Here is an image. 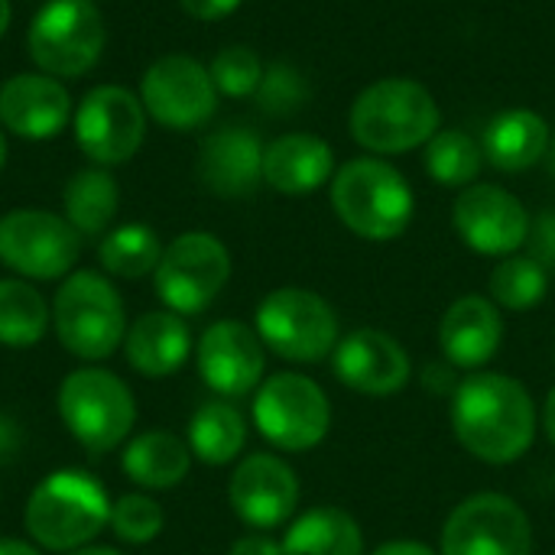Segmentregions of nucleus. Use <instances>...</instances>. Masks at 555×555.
Returning a JSON list of instances; mask_svg holds the SVG:
<instances>
[{
  "label": "nucleus",
  "instance_id": "49",
  "mask_svg": "<svg viewBox=\"0 0 555 555\" xmlns=\"http://www.w3.org/2000/svg\"><path fill=\"white\" fill-rule=\"evenodd\" d=\"M91 3H94V0H91Z\"/></svg>",
  "mask_w": 555,
  "mask_h": 555
},
{
  "label": "nucleus",
  "instance_id": "29",
  "mask_svg": "<svg viewBox=\"0 0 555 555\" xmlns=\"http://www.w3.org/2000/svg\"><path fill=\"white\" fill-rule=\"evenodd\" d=\"M49 328V306L42 293L23 280H0V345L33 348Z\"/></svg>",
  "mask_w": 555,
  "mask_h": 555
},
{
  "label": "nucleus",
  "instance_id": "21",
  "mask_svg": "<svg viewBox=\"0 0 555 555\" xmlns=\"http://www.w3.org/2000/svg\"><path fill=\"white\" fill-rule=\"evenodd\" d=\"M504 341L501 306L485 296L455 299L439 322V348L459 371H481Z\"/></svg>",
  "mask_w": 555,
  "mask_h": 555
},
{
  "label": "nucleus",
  "instance_id": "6",
  "mask_svg": "<svg viewBox=\"0 0 555 555\" xmlns=\"http://www.w3.org/2000/svg\"><path fill=\"white\" fill-rule=\"evenodd\" d=\"M59 416L85 452L104 455L124 446L130 436L137 423V403L117 374L78 367L59 387Z\"/></svg>",
  "mask_w": 555,
  "mask_h": 555
},
{
  "label": "nucleus",
  "instance_id": "27",
  "mask_svg": "<svg viewBox=\"0 0 555 555\" xmlns=\"http://www.w3.org/2000/svg\"><path fill=\"white\" fill-rule=\"evenodd\" d=\"M247 446V423L231 400H205L189 420V452L205 465H228Z\"/></svg>",
  "mask_w": 555,
  "mask_h": 555
},
{
  "label": "nucleus",
  "instance_id": "36",
  "mask_svg": "<svg viewBox=\"0 0 555 555\" xmlns=\"http://www.w3.org/2000/svg\"><path fill=\"white\" fill-rule=\"evenodd\" d=\"M530 257L537 263H543L546 270H555V211L540 215L530 224Z\"/></svg>",
  "mask_w": 555,
  "mask_h": 555
},
{
  "label": "nucleus",
  "instance_id": "39",
  "mask_svg": "<svg viewBox=\"0 0 555 555\" xmlns=\"http://www.w3.org/2000/svg\"><path fill=\"white\" fill-rule=\"evenodd\" d=\"M228 555H283V543H276L267 533H247L231 546Z\"/></svg>",
  "mask_w": 555,
  "mask_h": 555
},
{
  "label": "nucleus",
  "instance_id": "8",
  "mask_svg": "<svg viewBox=\"0 0 555 555\" xmlns=\"http://www.w3.org/2000/svg\"><path fill=\"white\" fill-rule=\"evenodd\" d=\"M254 426L280 452H309L328 436L332 406L312 377L283 371L257 387Z\"/></svg>",
  "mask_w": 555,
  "mask_h": 555
},
{
  "label": "nucleus",
  "instance_id": "32",
  "mask_svg": "<svg viewBox=\"0 0 555 555\" xmlns=\"http://www.w3.org/2000/svg\"><path fill=\"white\" fill-rule=\"evenodd\" d=\"M550 293V270L537 263L530 254L527 257H504L494 273H491V299L501 309L511 312H527L537 309Z\"/></svg>",
  "mask_w": 555,
  "mask_h": 555
},
{
  "label": "nucleus",
  "instance_id": "19",
  "mask_svg": "<svg viewBox=\"0 0 555 555\" xmlns=\"http://www.w3.org/2000/svg\"><path fill=\"white\" fill-rule=\"evenodd\" d=\"M72 120V98L52 75H13L0 85V124L23 140L59 137Z\"/></svg>",
  "mask_w": 555,
  "mask_h": 555
},
{
  "label": "nucleus",
  "instance_id": "42",
  "mask_svg": "<svg viewBox=\"0 0 555 555\" xmlns=\"http://www.w3.org/2000/svg\"><path fill=\"white\" fill-rule=\"evenodd\" d=\"M543 429H546V439L555 446V387L546 393V406H543Z\"/></svg>",
  "mask_w": 555,
  "mask_h": 555
},
{
  "label": "nucleus",
  "instance_id": "13",
  "mask_svg": "<svg viewBox=\"0 0 555 555\" xmlns=\"http://www.w3.org/2000/svg\"><path fill=\"white\" fill-rule=\"evenodd\" d=\"M140 101L159 127L195 130L211 120L218 107V88L211 72L192 55H163L146 68Z\"/></svg>",
  "mask_w": 555,
  "mask_h": 555
},
{
  "label": "nucleus",
  "instance_id": "11",
  "mask_svg": "<svg viewBox=\"0 0 555 555\" xmlns=\"http://www.w3.org/2000/svg\"><path fill=\"white\" fill-rule=\"evenodd\" d=\"M439 555H533V524L514 498L481 491L449 514Z\"/></svg>",
  "mask_w": 555,
  "mask_h": 555
},
{
  "label": "nucleus",
  "instance_id": "17",
  "mask_svg": "<svg viewBox=\"0 0 555 555\" xmlns=\"http://www.w3.org/2000/svg\"><path fill=\"white\" fill-rule=\"evenodd\" d=\"M228 501L237 520L250 530H276L299 507V478L283 459L257 452L234 468Z\"/></svg>",
  "mask_w": 555,
  "mask_h": 555
},
{
  "label": "nucleus",
  "instance_id": "3",
  "mask_svg": "<svg viewBox=\"0 0 555 555\" xmlns=\"http://www.w3.org/2000/svg\"><path fill=\"white\" fill-rule=\"evenodd\" d=\"M439 104L413 78H380L364 88L348 114L351 137L371 153H406L439 133Z\"/></svg>",
  "mask_w": 555,
  "mask_h": 555
},
{
  "label": "nucleus",
  "instance_id": "43",
  "mask_svg": "<svg viewBox=\"0 0 555 555\" xmlns=\"http://www.w3.org/2000/svg\"><path fill=\"white\" fill-rule=\"evenodd\" d=\"M0 555H42L36 546L23 543V540H0Z\"/></svg>",
  "mask_w": 555,
  "mask_h": 555
},
{
  "label": "nucleus",
  "instance_id": "25",
  "mask_svg": "<svg viewBox=\"0 0 555 555\" xmlns=\"http://www.w3.org/2000/svg\"><path fill=\"white\" fill-rule=\"evenodd\" d=\"M120 468L133 485L146 491H169L185 481L192 468V452L189 442H182L179 436L153 429L127 442L120 455Z\"/></svg>",
  "mask_w": 555,
  "mask_h": 555
},
{
  "label": "nucleus",
  "instance_id": "14",
  "mask_svg": "<svg viewBox=\"0 0 555 555\" xmlns=\"http://www.w3.org/2000/svg\"><path fill=\"white\" fill-rule=\"evenodd\" d=\"M146 133V107L137 94L117 85L91 88L75 111V140L98 166L127 163Z\"/></svg>",
  "mask_w": 555,
  "mask_h": 555
},
{
  "label": "nucleus",
  "instance_id": "37",
  "mask_svg": "<svg viewBox=\"0 0 555 555\" xmlns=\"http://www.w3.org/2000/svg\"><path fill=\"white\" fill-rule=\"evenodd\" d=\"M423 387L439 393V397H452L459 380H455V367L449 361H436V364H426L423 371Z\"/></svg>",
  "mask_w": 555,
  "mask_h": 555
},
{
  "label": "nucleus",
  "instance_id": "7",
  "mask_svg": "<svg viewBox=\"0 0 555 555\" xmlns=\"http://www.w3.org/2000/svg\"><path fill=\"white\" fill-rule=\"evenodd\" d=\"M254 322L263 348L296 364H315L341 341L335 309L319 293L299 286H283L263 296Z\"/></svg>",
  "mask_w": 555,
  "mask_h": 555
},
{
  "label": "nucleus",
  "instance_id": "23",
  "mask_svg": "<svg viewBox=\"0 0 555 555\" xmlns=\"http://www.w3.org/2000/svg\"><path fill=\"white\" fill-rule=\"evenodd\" d=\"M335 156L322 137L286 133L263 146V182L283 195H309L332 179Z\"/></svg>",
  "mask_w": 555,
  "mask_h": 555
},
{
  "label": "nucleus",
  "instance_id": "16",
  "mask_svg": "<svg viewBox=\"0 0 555 555\" xmlns=\"http://www.w3.org/2000/svg\"><path fill=\"white\" fill-rule=\"evenodd\" d=\"M195 364L208 390H215L221 400H241L263 384L267 354L257 328L224 319L202 332L195 345Z\"/></svg>",
  "mask_w": 555,
  "mask_h": 555
},
{
  "label": "nucleus",
  "instance_id": "15",
  "mask_svg": "<svg viewBox=\"0 0 555 555\" xmlns=\"http://www.w3.org/2000/svg\"><path fill=\"white\" fill-rule=\"evenodd\" d=\"M459 237L485 257H511L530 237V215L517 195L501 185H468L452 205Z\"/></svg>",
  "mask_w": 555,
  "mask_h": 555
},
{
  "label": "nucleus",
  "instance_id": "1",
  "mask_svg": "<svg viewBox=\"0 0 555 555\" xmlns=\"http://www.w3.org/2000/svg\"><path fill=\"white\" fill-rule=\"evenodd\" d=\"M452 433L478 462L511 465L524 459L537 439L533 397L507 374H468L452 393Z\"/></svg>",
  "mask_w": 555,
  "mask_h": 555
},
{
  "label": "nucleus",
  "instance_id": "31",
  "mask_svg": "<svg viewBox=\"0 0 555 555\" xmlns=\"http://www.w3.org/2000/svg\"><path fill=\"white\" fill-rule=\"evenodd\" d=\"M485 166V150L465 130H439L426 143V169L439 185L468 189Z\"/></svg>",
  "mask_w": 555,
  "mask_h": 555
},
{
  "label": "nucleus",
  "instance_id": "28",
  "mask_svg": "<svg viewBox=\"0 0 555 555\" xmlns=\"http://www.w3.org/2000/svg\"><path fill=\"white\" fill-rule=\"evenodd\" d=\"M62 202H65V221L78 234L94 237L107 231V224L114 221L120 205V189L107 169H81L68 179Z\"/></svg>",
  "mask_w": 555,
  "mask_h": 555
},
{
  "label": "nucleus",
  "instance_id": "30",
  "mask_svg": "<svg viewBox=\"0 0 555 555\" xmlns=\"http://www.w3.org/2000/svg\"><path fill=\"white\" fill-rule=\"evenodd\" d=\"M159 257H163V244L156 231L146 224H120L107 231L98 247L101 267L120 280H140L146 273H156Z\"/></svg>",
  "mask_w": 555,
  "mask_h": 555
},
{
  "label": "nucleus",
  "instance_id": "48",
  "mask_svg": "<svg viewBox=\"0 0 555 555\" xmlns=\"http://www.w3.org/2000/svg\"><path fill=\"white\" fill-rule=\"evenodd\" d=\"M553 358H555V348H553Z\"/></svg>",
  "mask_w": 555,
  "mask_h": 555
},
{
  "label": "nucleus",
  "instance_id": "22",
  "mask_svg": "<svg viewBox=\"0 0 555 555\" xmlns=\"http://www.w3.org/2000/svg\"><path fill=\"white\" fill-rule=\"evenodd\" d=\"M127 361L137 374L163 380L172 377L192 354V335L182 315L163 309V312H143L124 338Z\"/></svg>",
  "mask_w": 555,
  "mask_h": 555
},
{
  "label": "nucleus",
  "instance_id": "12",
  "mask_svg": "<svg viewBox=\"0 0 555 555\" xmlns=\"http://www.w3.org/2000/svg\"><path fill=\"white\" fill-rule=\"evenodd\" d=\"M81 254V234L59 215L16 208L0 218V260L26 280H62Z\"/></svg>",
  "mask_w": 555,
  "mask_h": 555
},
{
  "label": "nucleus",
  "instance_id": "20",
  "mask_svg": "<svg viewBox=\"0 0 555 555\" xmlns=\"http://www.w3.org/2000/svg\"><path fill=\"white\" fill-rule=\"evenodd\" d=\"M198 179L221 198H244L263 182V143L254 130L221 127L202 140Z\"/></svg>",
  "mask_w": 555,
  "mask_h": 555
},
{
  "label": "nucleus",
  "instance_id": "2",
  "mask_svg": "<svg viewBox=\"0 0 555 555\" xmlns=\"http://www.w3.org/2000/svg\"><path fill=\"white\" fill-rule=\"evenodd\" d=\"M111 520L104 485L78 468H62L42 478L26 504V530L49 553H75Z\"/></svg>",
  "mask_w": 555,
  "mask_h": 555
},
{
  "label": "nucleus",
  "instance_id": "46",
  "mask_svg": "<svg viewBox=\"0 0 555 555\" xmlns=\"http://www.w3.org/2000/svg\"><path fill=\"white\" fill-rule=\"evenodd\" d=\"M3 163H7V140H3V130H0V169H3Z\"/></svg>",
  "mask_w": 555,
  "mask_h": 555
},
{
  "label": "nucleus",
  "instance_id": "44",
  "mask_svg": "<svg viewBox=\"0 0 555 555\" xmlns=\"http://www.w3.org/2000/svg\"><path fill=\"white\" fill-rule=\"evenodd\" d=\"M68 555H120L114 546H81V550H75V553Z\"/></svg>",
  "mask_w": 555,
  "mask_h": 555
},
{
  "label": "nucleus",
  "instance_id": "41",
  "mask_svg": "<svg viewBox=\"0 0 555 555\" xmlns=\"http://www.w3.org/2000/svg\"><path fill=\"white\" fill-rule=\"evenodd\" d=\"M16 439H20L16 426H13L7 416H0V459H7V455L16 449Z\"/></svg>",
  "mask_w": 555,
  "mask_h": 555
},
{
  "label": "nucleus",
  "instance_id": "40",
  "mask_svg": "<svg viewBox=\"0 0 555 555\" xmlns=\"http://www.w3.org/2000/svg\"><path fill=\"white\" fill-rule=\"evenodd\" d=\"M371 555H439V553H433L426 543H416V540H393V543L377 546Z\"/></svg>",
  "mask_w": 555,
  "mask_h": 555
},
{
  "label": "nucleus",
  "instance_id": "18",
  "mask_svg": "<svg viewBox=\"0 0 555 555\" xmlns=\"http://www.w3.org/2000/svg\"><path fill=\"white\" fill-rule=\"evenodd\" d=\"M335 377L364 397H393L413 377V361L406 348L377 328H358L345 335L332 351Z\"/></svg>",
  "mask_w": 555,
  "mask_h": 555
},
{
  "label": "nucleus",
  "instance_id": "9",
  "mask_svg": "<svg viewBox=\"0 0 555 555\" xmlns=\"http://www.w3.org/2000/svg\"><path fill=\"white\" fill-rule=\"evenodd\" d=\"M26 46L46 75L78 78L104 52V20L91 0H49L29 23Z\"/></svg>",
  "mask_w": 555,
  "mask_h": 555
},
{
  "label": "nucleus",
  "instance_id": "5",
  "mask_svg": "<svg viewBox=\"0 0 555 555\" xmlns=\"http://www.w3.org/2000/svg\"><path fill=\"white\" fill-rule=\"evenodd\" d=\"M52 325L62 348L81 361L111 358L127 338V312L114 283L94 270H75L52 299Z\"/></svg>",
  "mask_w": 555,
  "mask_h": 555
},
{
  "label": "nucleus",
  "instance_id": "34",
  "mask_svg": "<svg viewBox=\"0 0 555 555\" xmlns=\"http://www.w3.org/2000/svg\"><path fill=\"white\" fill-rule=\"evenodd\" d=\"M211 81L221 94L228 98H250L260 88L263 78V62L254 49L247 46H228L215 55L211 62Z\"/></svg>",
  "mask_w": 555,
  "mask_h": 555
},
{
  "label": "nucleus",
  "instance_id": "4",
  "mask_svg": "<svg viewBox=\"0 0 555 555\" xmlns=\"http://www.w3.org/2000/svg\"><path fill=\"white\" fill-rule=\"evenodd\" d=\"M332 208L338 221L364 241H393L410 228L413 189L380 159H351L332 179Z\"/></svg>",
  "mask_w": 555,
  "mask_h": 555
},
{
  "label": "nucleus",
  "instance_id": "47",
  "mask_svg": "<svg viewBox=\"0 0 555 555\" xmlns=\"http://www.w3.org/2000/svg\"><path fill=\"white\" fill-rule=\"evenodd\" d=\"M546 156H550V169H553V176H555V140H553V146H550V153H546Z\"/></svg>",
  "mask_w": 555,
  "mask_h": 555
},
{
  "label": "nucleus",
  "instance_id": "35",
  "mask_svg": "<svg viewBox=\"0 0 555 555\" xmlns=\"http://www.w3.org/2000/svg\"><path fill=\"white\" fill-rule=\"evenodd\" d=\"M306 101H309V85L299 68H293L286 62H273L270 68H263V78L257 88V104L267 114H293Z\"/></svg>",
  "mask_w": 555,
  "mask_h": 555
},
{
  "label": "nucleus",
  "instance_id": "26",
  "mask_svg": "<svg viewBox=\"0 0 555 555\" xmlns=\"http://www.w3.org/2000/svg\"><path fill=\"white\" fill-rule=\"evenodd\" d=\"M283 543V555H364V533L341 507H312L299 514Z\"/></svg>",
  "mask_w": 555,
  "mask_h": 555
},
{
  "label": "nucleus",
  "instance_id": "33",
  "mask_svg": "<svg viewBox=\"0 0 555 555\" xmlns=\"http://www.w3.org/2000/svg\"><path fill=\"white\" fill-rule=\"evenodd\" d=\"M163 524H166L163 507L146 494H124L120 501L111 504L107 527L114 530V537L120 543L143 546V543H150V540H156L163 533Z\"/></svg>",
  "mask_w": 555,
  "mask_h": 555
},
{
  "label": "nucleus",
  "instance_id": "10",
  "mask_svg": "<svg viewBox=\"0 0 555 555\" xmlns=\"http://www.w3.org/2000/svg\"><path fill=\"white\" fill-rule=\"evenodd\" d=\"M231 280V254L228 247L205 231L179 234L159 257L153 273L156 296L176 315H198L205 312L224 283Z\"/></svg>",
  "mask_w": 555,
  "mask_h": 555
},
{
  "label": "nucleus",
  "instance_id": "45",
  "mask_svg": "<svg viewBox=\"0 0 555 555\" xmlns=\"http://www.w3.org/2000/svg\"><path fill=\"white\" fill-rule=\"evenodd\" d=\"M10 26V0H0V36L7 33Z\"/></svg>",
  "mask_w": 555,
  "mask_h": 555
},
{
  "label": "nucleus",
  "instance_id": "24",
  "mask_svg": "<svg viewBox=\"0 0 555 555\" xmlns=\"http://www.w3.org/2000/svg\"><path fill=\"white\" fill-rule=\"evenodd\" d=\"M553 146V130L546 117L527 107H514L498 114L481 137L485 159L501 172H524L537 166Z\"/></svg>",
  "mask_w": 555,
  "mask_h": 555
},
{
  "label": "nucleus",
  "instance_id": "38",
  "mask_svg": "<svg viewBox=\"0 0 555 555\" xmlns=\"http://www.w3.org/2000/svg\"><path fill=\"white\" fill-rule=\"evenodd\" d=\"M182 3V10L189 13V16H195V20H221V16H228V13H234L244 0H179Z\"/></svg>",
  "mask_w": 555,
  "mask_h": 555
}]
</instances>
